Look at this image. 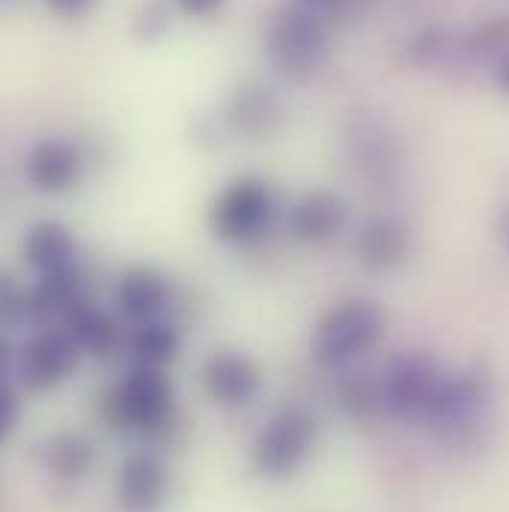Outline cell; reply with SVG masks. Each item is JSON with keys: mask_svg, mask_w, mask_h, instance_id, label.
<instances>
[{"mask_svg": "<svg viewBox=\"0 0 509 512\" xmlns=\"http://www.w3.org/2000/svg\"><path fill=\"white\" fill-rule=\"evenodd\" d=\"M313 444H316V417L301 405H289L259 429L251 462L262 477L280 480L307 462Z\"/></svg>", "mask_w": 509, "mask_h": 512, "instance_id": "5b68a950", "label": "cell"}, {"mask_svg": "<svg viewBox=\"0 0 509 512\" xmlns=\"http://www.w3.org/2000/svg\"><path fill=\"white\" fill-rule=\"evenodd\" d=\"M492 405V376L483 367L444 373L423 423L444 441L456 444L477 432Z\"/></svg>", "mask_w": 509, "mask_h": 512, "instance_id": "277c9868", "label": "cell"}, {"mask_svg": "<svg viewBox=\"0 0 509 512\" xmlns=\"http://www.w3.org/2000/svg\"><path fill=\"white\" fill-rule=\"evenodd\" d=\"M63 331L72 337V343L78 346V352L84 355H93V358H105L117 349V325L108 313L90 307V304H81L66 322H63Z\"/></svg>", "mask_w": 509, "mask_h": 512, "instance_id": "e0dca14e", "label": "cell"}, {"mask_svg": "<svg viewBox=\"0 0 509 512\" xmlns=\"http://www.w3.org/2000/svg\"><path fill=\"white\" fill-rule=\"evenodd\" d=\"M114 495L126 512L161 510L170 495V471L158 456L134 453L120 465Z\"/></svg>", "mask_w": 509, "mask_h": 512, "instance_id": "30bf717a", "label": "cell"}, {"mask_svg": "<svg viewBox=\"0 0 509 512\" xmlns=\"http://www.w3.org/2000/svg\"><path fill=\"white\" fill-rule=\"evenodd\" d=\"M274 215V194L271 188L254 179V176H245V179H236L230 182L212 212H209V224H212V233L224 242H251L256 239L268 221Z\"/></svg>", "mask_w": 509, "mask_h": 512, "instance_id": "52a82bcc", "label": "cell"}, {"mask_svg": "<svg viewBox=\"0 0 509 512\" xmlns=\"http://www.w3.org/2000/svg\"><path fill=\"white\" fill-rule=\"evenodd\" d=\"M495 236H498V242L509 251V200L498 209V215H495Z\"/></svg>", "mask_w": 509, "mask_h": 512, "instance_id": "4316f807", "label": "cell"}, {"mask_svg": "<svg viewBox=\"0 0 509 512\" xmlns=\"http://www.w3.org/2000/svg\"><path fill=\"white\" fill-rule=\"evenodd\" d=\"M108 426L143 432V435H161L176 423V405L173 390L161 370L152 367H134L117 390L108 396L102 408Z\"/></svg>", "mask_w": 509, "mask_h": 512, "instance_id": "3957f363", "label": "cell"}, {"mask_svg": "<svg viewBox=\"0 0 509 512\" xmlns=\"http://www.w3.org/2000/svg\"><path fill=\"white\" fill-rule=\"evenodd\" d=\"M411 251V233L402 221L396 218H376L370 221L358 239H355V254L358 262L370 271H393L399 268Z\"/></svg>", "mask_w": 509, "mask_h": 512, "instance_id": "9a60e30c", "label": "cell"}, {"mask_svg": "<svg viewBox=\"0 0 509 512\" xmlns=\"http://www.w3.org/2000/svg\"><path fill=\"white\" fill-rule=\"evenodd\" d=\"M265 54L286 78L316 75L331 54V33L322 15L307 3L280 6L265 27Z\"/></svg>", "mask_w": 509, "mask_h": 512, "instance_id": "6da1fadb", "label": "cell"}, {"mask_svg": "<svg viewBox=\"0 0 509 512\" xmlns=\"http://www.w3.org/2000/svg\"><path fill=\"white\" fill-rule=\"evenodd\" d=\"M24 262L39 277H54L63 271H75L78 242L69 227L60 221H39L24 236Z\"/></svg>", "mask_w": 509, "mask_h": 512, "instance_id": "4fadbf2b", "label": "cell"}, {"mask_svg": "<svg viewBox=\"0 0 509 512\" xmlns=\"http://www.w3.org/2000/svg\"><path fill=\"white\" fill-rule=\"evenodd\" d=\"M465 48L471 54H480V57H489V60H501L509 54V15H498V18H489L483 24H477L468 39H465Z\"/></svg>", "mask_w": 509, "mask_h": 512, "instance_id": "44dd1931", "label": "cell"}, {"mask_svg": "<svg viewBox=\"0 0 509 512\" xmlns=\"http://www.w3.org/2000/svg\"><path fill=\"white\" fill-rule=\"evenodd\" d=\"M492 75H495V84H498V90L509 96V54L507 57H501V60L492 66Z\"/></svg>", "mask_w": 509, "mask_h": 512, "instance_id": "83f0119b", "label": "cell"}, {"mask_svg": "<svg viewBox=\"0 0 509 512\" xmlns=\"http://www.w3.org/2000/svg\"><path fill=\"white\" fill-rule=\"evenodd\" d=\"M167 301H170L167 277L158 274L155 268H131L120 277L117 292H114L117 310L137 325L158 319Z\"/></svg>", "mask_w": 509, "mask_h": 512, "instance_id": "5bb4252c", "label": "cell"}, {"mask_svg": "<svg viewBox=\"0 0 509 512\" xmlns=\"http://www.w3.org/2000/svg\"><path fill=\"white\" fill-rule=\"evenodd\" d=\"M301 3H307V6H331L337 0H301Z\"/></svg>", "mask_w": 509, "mask_h": 512, "instance_id": "f1b7e54d", "label": "cell"}, {"mask_svg": "<svg viewBox=\"0 0 509 512\" xmlns=\"http://www.w3.org/2000/svg\"><path fill=\"white\" fill-rule=\"evenodd\" d=\"M346 203L343 197L331 194V191H307L304 197H298L286 215V227L292 233V239L304 242V245H322L328 239H334L343 227H346Z\"/></svg>", "mask_w": 509, "mask_h": 512, "instance_id": "7c38bea8", "label": "cell"}, {"mask_svg": "<svg viewBox=\"0 0 509 512\" xmlns=\"http://www.w3.org/2000/svg\"><path fill=\"white\" fill-rule=\"evenodd\" d=\"M78 355H81L78 346L63 328L42 331L30 337L18 352V361H15L18 382L30 393H45L72 376Z\"/></svg>", "mask_w": 509, "mask_h": 512, "instance_id": "ba28073f", "label": "cell"}, {"mask_svg": "<svg viewBox=\"0 0 509 512\" xmlns=\"http://www.w3.org/2000/svg\"><path fill=\"white\" fill-rule=\"evenodd\" d=\"M447 45H450V42H447V36H444L441 27H426V30H420V33L408 42V54H411V60L429 66V63H435V60L444 57Z\"/></svg>", "mask_w": 509, "mask_h": 512, "instance_id": "7402d4cb", "label": "cell"}, {"mask_svg": "<svg viewBox=\"0 0 509 512\" xmlns=\"http://www.w3.org/2000/svg\"><path fill=\"white\" fill-rule=\"evenodd\" d=\"M131 358H134V367H152V370H161L164 364H170L176 355H179V331L161 319H152V322H143L137 325V331L131 334Z\"/></svg>", "mask_w": 509, "mask_h": 512, "instance_id": "d6986e66", "label": "cell"}, {"mask_svg": "<svg viewBox=\"0 0 509 512\" xmlns=\"http://www.w3.org/2000/svg\"><path fill=\"white\" fill-rule=\"evenodd\" d=\"M227 120L230 126L242 134H251V137H262L268 134L274 120H277V102L274 96L259 87V84H245L233 93L230 105H227Z\"/></svg>", "mask_w": 509, "mask_h": 512, "instance_id": "ac0fdd59", "label": "cell"}, {"mask_svg": "<svg viewBox=\"0 0 509 512\" xmlns=\"http://www.w3.org/2000/svg\"><path fill=\"white\" fill-rule=\"evenodd\" d=\"M340 405L343 411L358 420V423H370L384 411V393L382 379H370V376H349L340 382Z\"/></svg>", "mask_w": 509, "mask_h": 512, "instance_id": "ffe728a7", "label": "cell"}, {"mask_svg": "<svg viewBox=\"0 0 509 512\" xmlns=\"http://www.w3.org/2000/svg\"><path fill=\"white\" fill-rule=\"evenodd\" d=\"M170 15H167V9H164V3H158V0H149L143 9H140V15L134 18V30H137V36L140 39H158L164 30H167V21Z\"/></svg>", "mask_w": 509, "mask_h": 512, "instance_id": "603a6c76", "label": "cell"}, {"mask_svg": "<svg viewBox=\"0 0 509 512\" xmlns=\"http://www.w3.org/2000/svg\"><path fill=\"white\" fill-rule=\"evenodd\" d=\"M176 3L191 18H209V15H215L224 6V0H176Z\"/></svg>", "mask_w": 509, "mask_h": 512, "instance_id": "d4e9b609", "label": "cell"}, {"mask_svg": "<svg viewBox=\"0 0 509 512\" xmlns=\"http://www.w3.org/2000/svg\"><path fill=\"white\" fill-rule=\"evenodd\" d=\"M42 465L51 477L57 480H84L93 465H96V447L75 432H60L54 438H48L45 450H42Z\"/></svg>", "mask_w": 509, "mask_h": 512, "instance_id": "2e32d148", "label": "cell"}, {"mask_svg": "<svg viewBox=\"0 0 509 512\" xmlns=\"http://www.w3.org/2000/svg\"><path fill=\"white\" fill-rule=\"evenodd\" d=\"M387 313L376 298H349L325 313L316 328L313 355L325 367H343L382 343Z\"/></svg>", "mask_w": 509, "mask_h": 512, "instance_id": "7a4b0ae2", "label": "cell"}, {"mask_svg": "<svg viewBox=\"0 0 509 512\" xmlns=\"http://www.w3.org/2000/svg\"><path fill=\"white\" fill-rule=\"evenodd\" d=\"M444 379L438 361L426 352H399L390 358L382 373L384 411L396 420H420L426 417L432 396Z\"/></svg>", "mask_w": 509, "mask_h": 512, "instance_id": "8992f818", "label": "cell"}, {"mask_svg": "<svg viewBox=\"0 0 509 512\" xmlns=\"http://www.w3.org/2000/svg\"><path fill=\"white\" fill-rule=\"evenodd\" d=\"M15 420H18V393L9 384H3L0 387V438H6L15 429Z\"/></svg>", "mask_w": 509, "mask_h": 512, "instance_id": "cb8c5ba5", "label": "cell"}, {"mask_svg": "<svg viewBox=\"0 0 509 512\" xmlns=\"http://www.w3.org/2000/svg\"><path fill=\"white\" fill-rule=\"evenodd\" d=\"M262 387V376L256 364L233 349H221L206 358L203 364V390L209 393L212 402L224 408H245L256 399Z\"/></svg>", "mask_w": 509, "mask_h": 512, "instance_id": "9c48e42d", "label": "cell"}, {"mask_svg": "<svg viewBox=\"0 0 509 512\" xmlns=\"http://www.w3.org/2000/svg\"><path fill=\"white\" fill-rule=\"evenodd\" d=\"M24 176L39 194H63L81 176V152L75 143L48 137L39 140L24 161Z\"/></svg>", "mask_w": 509, "mask_h": 512, "instance_id": "8fae6325", "label": "cell"}, {"mask_svg": "<svg viewBox=\"0 0 509 512\" xmlns=\"http://www.w3.org/2000/svg\"><path fill=\"white\" fill-rule=\"evenodd\" d=\"M45 6L51 12L63 15V18H78V15H84L93 6V0H45Z\"/></svg>", "mask_w": 509, "mask_h": 512, "instance_id": "484cf974", "label": "cell"}]
</instances>
